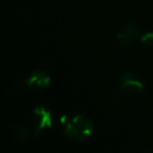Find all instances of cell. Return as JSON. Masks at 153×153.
<instances>
[{"label": "cell", "instance_id": "obj_3", "mask_svg": "<svg viewBox=\"0 0 153 153\" xmlns=\"http://www.w3.org/2000/svg\"><path fill=\"white\" fill-rule=\"evenodd\" d=\"M120 91L125 96L143 94L145 92V85L138 78H136L132 72H126L121 78Z\"/></svg>", "mask_w": 153, "mask_h": 153}, {"label": "cell", "instance_id": "obj_7", "mask_svg": "<svg viewBox=\"0 0 153 153\" xmlns=\"http://www.w3.org/2000/svg\"><path fill=\"white\" fill-rule=\"evenodd\" d=\"M140 41L144 46H153V32H148L145 35H143Z\"/></svg>", "mask_w": 153, "mask_h": 153}, {"label": "cell", "instance_id": "obj_2", "mask_svg": "<svg viewBox=\"0 0 153 153\" xmlns=\"http://www.w3.org/2000/svg\"><path fill=\"white\" fill-rule=\"evenodd\" d=\"M140 32L137 24L128 22L115 34L114 43L120 48H129L140 39Z\"/></svg>", "mask_w": 153, "mask_h": 153}, {"label": "cell", "instance_id": "obj_5", "mask_svg": "<svg viewBox=\"0 0 153 153\" xmlns=\"http://www.w3.org/2000/svg\"><path fill=\"white\" fill-rule=\"evenodd\" d=\"M34 117L38 120V125L35 129L34 134L38 135L39 132L44 130L45 128H51L53 126V113L49 109L44 106H38L33 110Z\"/></svg>", "mask_w": 153, "mask_h": 153}, {"label": "cell", "instance_id": "obj_6", "mask_svg": "<svg viewBox=\"0 0 153 153\" xmlns=\"http://www.w3.org/2000/svg\"><path fill=\"white\" fill-rule=\"evenodd\" d=\"M13 136L18 143H24L32 135V130L27 126H20L13 130Z\"/></svg>", "mask_w": 153, "mask_h": 153}, {"label": "cell", "instance_id": "obj_1", "mask_svg": "<svg viewBox=\"0 0 153 153\" xmlns=\"http://www.w3.org/2000/svg\"><path fill=\"white\" fill-rule=\"evenodd\" d=\"M62 123L64 124V130L67 137L76 143L85 142L94 133V122L84 113H79L72 117H64Z\"/></svg>", "mask_w": 153, "mask_h": 153}, {"label": "cell", "instance_id": "obj_4", "mask_svg": "<svg viewBox=\"0 0 153 153\" xmlns=\"http://www.w3.org/2000/svg\"><path fill=\"white\" fill-rule=\"evenodd\" d=\"M51 83V78L46 71L42 69H36L27 76L25 80V84L28 87L44 89L47 88Z\"/></svg>", "mask_w": 153, "mask_h": 153}]
</instances>
